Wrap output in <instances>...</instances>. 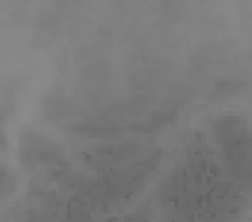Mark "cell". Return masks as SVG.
Listing matches in <instances>:
<instances>
[{"label": "cell", "instance_id": "cell-3", "mask_svg": "<svg viewBox=\"0 0 252 222\" xmlns=\"http://www.w3.org/2000/svg\"><path fill=\"white\" fill-rule=\"evenodd\" d=\"M241 86L242 83L239 81H230V79H225V81H219L214 88V96L215 98H223V96H232L235 93L241 91Z\"/></svg>", "mask_w": 252, "mask_h": 222}, {"label": "cell", "instance_id": "cell-2", "mask_svg": "<svg viewBox=\"0 0 252 222\" xmlns=\"http://www.w3.org/2000/svg\"><path fill=\"white\" fill-rule=\"evenodd\" d=\"M175 118H177V111H172V110H163V111L153 113V115L150 116L148 127L152 128V130H160V128L168 127L170 123H173Z\"/></svg>", "mask_w": 252, "mask_h": 222}, {"label": "cell", "instance_id": "cell-1", "mask_svg": "<svg viewBox=\"0 0 252 222\" xmlns=\"http://www.w3.org/2000/svg\"><path fill=\"white\" fill-rule=\"evenodd\" d=\"M244 131H247L246 121L241 116H235V115L223 116V118L215 121L214 125V138L220 147L232 143Z\"/></svg>", "mask_w": 252, "mask_h": 222}, {"label": "cell", "instance_id": "cell-4", "mask_svg": "<svg viewBox=\"0 0 252 222\" xmlns=\"http://www.w3.org/2000/svg\"><path fill=\"white\" fill-rule=\"evenodd\" d=\"M109 72V67H108V64H104V63H93V64H88L86 67L83 69V78L84 79H99V78H104Z\"/></svg>", "mask_w": 252, "mask_h": 222}]
</instances>
